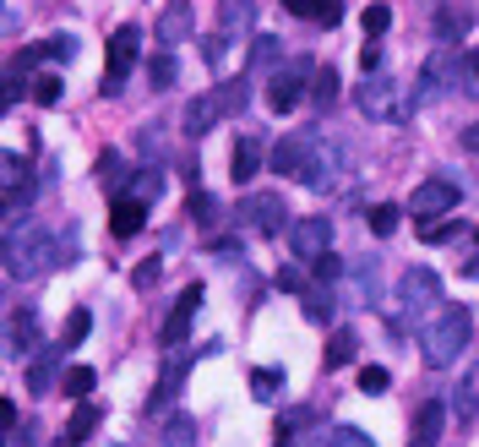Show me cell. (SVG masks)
<instances>
[{"label": "cell", "mask_w": 479, "mask_h": 447, "mask_svg": "<svg viewBox=\"0 0 479 447\" xmlns=\"http://www.w3.org/2000/svg\"><path fill=\"white\" fill-rule=\"evenodd\" d=\"M5 268H11V279H38V273L60 268V235L22 218L11 229V240H5Z\"/></svg>", "instance_id": "cell-1"}, {"label": "cell", "mask_w": 479, "mask_h": 447, "mask_svg": "<svg viewBox=\"0 0 479 447\" xmlns=\"http://www.w3.org/2000/svg\"><path fill=\"white\" fill-rule=\"evenodd\" d=\"M469 339H474V317H469V306H458V311H442V317L425 328L420 350H425V361L442 371V366H453V361L469 350Z\"/></svg>", "instance_id": "cell-2"}, {"label": "cell", "mask_w": 479, "mask_h": 447, "mask_svg": "<svg viewBox=\"0 0 479 447\" xmlns=\"http://www.w3.org/2000/svg\"><path fill=\"white\" fill-rule=\"evenodd\" d=\"M354 104L365 120H409V93L387 71H365V82L354 87Z\"/></svg>", "instance_id": "cell-3"}, {"label": "cell", "mask_w": 479, "mask_h": 447, "mask_svg": "<svg viewBox=\"0 0 479 447\" xmlns=\"http://www.w3.org/2000/svg\"><path fill=\"white\" fill-rule=\"evenodd\" d=\"M311 76H316V66L300 55V60H289L273 82H267V109L273 115H289V109H300V98L311 93Z\"/></svg>", "instance_id": "cell-4"}, {"label": "cell", "mask_w": 479, "mask_h": 447, "mask_svg": "<svg viewBox=\"0 0 479 447\" xmlns=\"http://www.w3.org/2000/svg\"><path fill=\"white\" fill-rule=\"evenodd\" d=\"M136 49H142V27L136 22H120L115 33H109V60H104V93H115L120 87V76L136 66Z\"/></svg>", "instance_id": "cell-5"}, {"label": "cell", "mask_w": 479, "mask_h": 447, "mask_svg": "<svg viewBox=\"0 0 479 447\" xmlns=\"http://www.w3.org/2000/svg\"><path fill=\"white\" fill-rule=\"evenodd\" d=\"M458 93V49H431V60L420 66V98H447Z\"/></svg>", "instance_id": "cell-6"}, {"label": "cell", "mask_w": 479, "mask_h": 447, "mask_svg": "<svg viewBox=\"0 0 479 447\" xmlns=\"http://www.w3.org/2000/svg\"><path fill=\"white\" fill-rule=\"evenodd\" d=\"M458 202H464V186H458V180H425V186H414L409 213H414V218H442V213H453Z\"/></svg>", "instance_id": "cell-7"}, {"label": "cell", "mask_w": 479, "mask_h": 447, "mask_svg": "<svg viewBox=\"0 0 479 447\" xmlns=\"http://www.w3.org/2000/svg\"><path fill=\"white\" fill-rule=\"evenodd\" d=\"M240 224H251V229H262V235H278V229L289 224V208H284L278 191H251V197L240 202Z\"/></svg>", "instance_id": "cell-8"}, {"label": "cell", "mask_w": 479, "mask_h": 447, "mask_svg": "<svg viewBox=\"0 0 479 447\" xmlns=\"http://www.w3.org/2000/svg\"><path fill=\"white\" fill-rule=\"evenodd\" d=\"M398 306H404V311H431V306H442V279H436L431 268H409V273L398 279Z\"/></svg>", "instance_id": "cell-9"}, {"label": "cell", "mask_w": 479, "mask_h": 447, "mask_svg": "<svg viewBox=\"0 0 479 447\" xmlns=\"http://www.w3.org/2000/svg\"><path fill=\"white\" fill-rule=\"evenodd\" d=\"M289 246H294V257L316 262L322 251H333V224H327L322 213H311V218H294V224H289Z\"/></svg>", "instance_id": "cell-10"}, {"label": "cell", "mask_w": 479, "mask_h": 447, "mask_svg": "<svg viewBox=\"0 0 479 447\" xmlns=\"http://www.w3.org/2000/svg\"><path fill=\"white\" fill-rule=\"evenodd\" d=\"M202 300H207V290H202V284H185V290H180V300H175V311H169V322H164V333H158V339H164V350H180V344H185L191 317L202 311Z\"/></svg>", "instance_id": "cell-11"}, {"label": "cell", "mask_w": 479, "mask_h": 447, "mask_svg": "<svg viewBox=\"0 0 479 447\" xmlns=\"http://www.w3.org/2000/svg\"><path fill=\"white\" fill-rule=\"evenodd\" d=\"M311 147H316V131H300V137H284L278 147H273V175H284V180H300L305 175V158H311Z\"/></svg>", "instance_id": "cell-12"}, {"label": "cell", "mask_w": 479, "mask_h": 447, "mask_svg": "<svg viewBox=\"0 0 479 447\" xmlns=\"http://www.w3.org/2000/svg\"><path fill=\"white\" fill-rule=\"evenodd\" d=\"M33 344H38V317L22 306V311H11V317H5L0 350H5V361H27V355H33Z\"/></svg>", "instance_id": "cell-13"}, {"label": "cell", "mask_w": 479, "mask_h": 447, "mask_svg": "<svg viewBox=\"0 0 479 447\" xmlns=\"http://www.w3.org/2000/svg\"><path fill=\"white\" fill-rule=\"evenodd\" d=\"M191 361H196V355H185V350H175V355L164 361V371H158V388H153V404H147V410H169V399H180V388H185V377H191Z\"/></svg>", "instance_id": "cell-14"}, {"label": "cell", "mask_w": 479, "mask_h": 447, "mask_svg": "<svg viewBox=\"0 0 479 447\" xmlns=\"http://www.w3.org/2000/svg\"><path fill=\"white\" fill-rule=\"evenodd\" d=\"M196 33V5L191 0H169L158 11V44H185Z\"/></svg>", "instance_id": "cell-15"}, {"label": "cell", "mask_w": 479, "mask_h": 447, "mask_svg": "<svg viewBox=\"0 0 479 447\" xmlns=\"http://www.w3.org/2000/svg\"><path fill=\"white\" fill-rule=\"evenodd\" d=\"M60 366H65V350H44V355H27V393H33V399L55 393V382H60Z\"/></svg>", "instance_id": "cell-16"}, {"label": "cell", "mask_w": 479, "mask_h": 447, "mask_svg": "<svg viewBox=\"0 0 479 447\" xmlns=\"http://www.w3.org/2000/svg\"><path fill=\"white\" fill-rule=\"evenodd\" d=\"M338 175H344V153H338V147H333V153L311 147V158H305V175H300V180H305L311 191H333V186H338Z\"/></svg>", "instance_id": "cell-17"}, {"label": "cell", "mask_w": 479, "mask_h": 447, "mask_svg": "<svg viewBox=\"0 0 479 447\" xmlns=\"http://www.w3.org/2000/svg\"><path fill=\"white\" fill-rule=\"evenodd\" d=\"M447 415H453V410H447L442 399H425V404H420V415H414V437H409V447H436V442H442Z\"/></svg>", "instance_id": "cell-18"}, {"label": "cell", "mask_w": 479, "mask_h": 447, "mask_svg": "<svg viewBox=\"0 0 479 447\" xmlns=\"http://www.w3.org/2000/svg\"><path fill=\"white\" fill-rule=\"evenodd\" d=\"M224 115H229L224 98H218V93H202V98H191V109H185V131H191V137H207Z\"/></svg>", "instance_id": "cell-19"}, {"label": "cell", "mask_w": 479, "mask_h": 447, "mask_svg": "<svg viewBox=\"0 0 479 447\" xmlns=\"http://www.w3.org/2000/svg\"><path fill=\"white\" fill-rule=\"evenodd\" d=\"M142 224H147V202H136V197H115V208H109V229H115L120 240H131Z\"/></svg>", "instance_id": "cell-20"}, {"label": "cell", "mask_w": 479, "mask_h": 447, "mask_svg": "<svg viewBox=\"0 0 479 447\" xmlns=\"http://www.w3.org/2000/svg\"><path fill=\"white\" fill-rule=\"evenodd\" d=\"M98 421H104V410H98L93 399H76V415H71V426H65V437H60V447L87 442V437L98 432Z\"/></svg>", "instance_id": "cell-21"}, {"label": "cell", "mask_w": 479, "mask_h": 447, "mask_svg": "<svg viewBox=\"0 0 479 447\" xmlns=\"http://www.w3.org/2000/svg\"><path fill=\"white\" fill-rule=\"evenodd\" d=\"M262 169V137H240L235 142V158H229V175L235 180H251Z\"/></svg>", "instance_id": "cell-22"}, {"label": "cell", "mask_w": 479, "mask_h": 447, "mask_svg": "<svg viewBox=\"0 0 479 447\" xmlns=\"http://www.w3.org/2000/svg\"><path fill=\"white\" fill-rule=\"evenodd\" d=\"M354 355H360V333H354V328H338V333L327 339V371L354 366Z\"/></svg>", "instance_id": "cell-23"}, {"label": "cell", "mask_w": 479, "mask_h": 447, "mask_svg": "<svg viewBox=\"0 0 479 447\" xmlns=\"http://www.w3.org/2000/svg\"><path fill=\"white\" fill-rule=\"evenodd\" d=\"M256 22V0H218V33H240V27H251Z\"/></svg>", "instance_id": "cell-24"}, {"label": "cell", "mask_w": 479, "mask_h": 447, "mask_svg": "<svg viewBox=\"0 0 479 447\" xmlns=\"http://www.w3.org/2000/svg\"><path fill=\"white\" fill-rule=\"evenodd\" d=\"M294 16H311V22H322V27H338L344 22V0H284Z\"/></svg>", "instance_id": "cell-25"}, {"label": "cell", "mask_w": 479, "mask_h": 447, "mask_svg": "<svg viewBox=\"0 0 479 447\" xmlns=\"http://www.w3.org/2000/svg\"><path fill=\"white\" fill-rule=\"evenodd\" d=\"M447 410L458 415V426H469V421H474V410H479V366L464 377V388L453 393V404H447Z\"/></svg>", "instance_id": "cell-26"}, {"label": "cell", "mask_w": 479, "mask_h": 447, "mask_svg": "<svg viewBox=\"0 0 479 447\" xmlns=\"http://www.w3.org/2000/svg\"><path fill=\"white\" fill-rule=\"evenodd\" d=\"M469 27H474V11H464V5H442L436 11V33L442 38H464Z\"/></svg>", "instance_id": "cell-27"}, {"label": "cell", "mask_w": 479, "mask_h": 447, "mask_svg": "<svg viewBox=\"0 0 479 447\" xmlns=\"http://www.w3.org/2000/svg\"><path fill=\"white\" fill-rule=\"evenodd\" d=\"M338 93H344L338 71H333V66H316V76H311V98H316L322 109H333V104H338Z\"/></svg>", "instance_id": "cell-28"}, {"label": "cell", "mask_w": 479, "mask_h": 447, "mask_svg": "<svg viewBox=\"0 0 479 447\" xmlns=\"http://www.w3.org/2000/svg\"><path fill=\"white\" fill-rule=\"evenodd\" d=\"M158 442L164 447H196V415H169Z\"/></svg>", "instance_id": "cell-29"}, {"label": "cell", "mask_w": 479, "mask_h": 447, "mask_svg": "<svg viewBox=\"0 0 479 447\" xmlns=\"http://www.w3.org/2000/svg\"><path fill=\"white\" fill-rule=\"evenodd\" d=\"M60 388H65V399H87V393L98 388V371H93V366H71V371L60 377Z\"/></svg>", "instance_id": "cell-30"}, {"label": "cell", "mask_w": 479, "mask_h": 447, "mask_svg": "<svg viewBox=\"0 0 479 447\" xmlns=\"http://www.w3.org/2000/svg\"><path fill=\"white\" fill-rule=\"evenodd\" d=\"M311 426H322V415H316L311 404H300V410H284V415H278V437H294V432H311Z\"/></svg>", "instance_id": "cell-31"}, {"label": "cell", "mask_w": 479, "mask_h": 447, "mask_svg": "<svg viewBox=\"0 0 479 447\" xmlns=\"http://www.w3.org/2000/svg\"><path fill=\"white\" fill-rule=\"evenodd\" d=\"M251 393H256L262 404H273V399L284 393V371H273V366H262V371H251Z\"/></svg>", "instance_id": "cell-32"}, {"label": "cell", "mask_w": 479, "mask_h": 447, "mask_svg": "<svg viewBox=\"0 0 479 447\" xmlns=\"http://www.w3.org/2000/svg\"><path fill=\"white\" fill-rule=\"evenodd\" d=\"M27 186V158L22 153H0V191H16Z\"/></svg>", "instance_id": "cell-33"}, {"label": "cell", "mask_w": 479, "mask_h": 447, "mask_svg": "<svg viewBox=\"0 0 479 447\" xmlns=\"http://www.w3.org/2000/svg\"><path fill=\"white\" fill-rule=\"evenodd\" d=\"M60 93H65V82H60L55 71H44V76H33V104H44V109H55V104H60Z\"/></svg>", "instance_id": "cell-34"}, {"label": "cell", "mask_w": 479, "mask_h": 447, "mask_svg": "<svg viewBox=\"0 0 479 447\" xmlns=\"http://www.w3.org/2000/svg\"><path fill=\"white\" fill-rule=\"evenodd\" d=\"M98 186H104V191H120V186H125V158H120V153H104V158H98Z\"/></svg>", "instance_id": "cell-35"}, {"label": "cell", "mask_w": 479, "mask_h": 447, "mask_svg": "<svg viewBox=\"0 0 479 447\" xmlns=\"http://www.w3.org/2000/svg\"><path fill=\"white\" fill-rule=\"evenodd\" d=\"M87 333H93V317H87V311H71V317H65V328H60V350H76Z\"/></svg>", "instance_id": "cell-36"}, {"label": "cell", "mask_w": 479, "mask_h": 447, "mask_svg": "<svg viewBox=\"0 0 479 447\" xmlns=\"http://www.w3.org/2000/svg\"><path fill=\"white\" fill-rule=\"evenodd\" d=\"M278 55H284V44H278L273 33H262V38L251 44V66H256V71H267V66H278Z\"/></svg>", "instance_id": "cell-37"}, {"label": "cell", "mask_w": 479, "mask_h": 447, "mask_svg": "<svg viewBox=\"0 0 479 447\" xmlns=\"http://www.w3.org/2000/svg\"><path fill=\"white\" fill-rule=\"evenodd\" d=\"M175 76H180L175 55H169V49H158V55H153V66H147V82H153V87H169Z\"/></svg>", "instance_id": "cell-38"}, {"label": "cell", "mask_w": 479, "mask_h": 447, "mask_svg": "<svg viewBox=\"0 0 479 447\" xmlns=\"http://www.w3.org/2000/svg\"><path fill=\"white\" fill-rule=\"evenodd\" d=\"M131 180H136V186H131L136 202H158V197H164V175H158V169H142V175H131Z\"/></svg>", "instance_id": "cell-39"}, {"label": "cell", "mask_w": 479, "mask_h": 447, "mask_svg": "<svg viewBox=\"0 0 479 447\" xmlns=\"http://www.w3.org/2000/svg\"><path fill=\"white\" fill-rule=\"evenodd\" d=\"M398 224H404V208H393V202H376V208H371V229H376V235H393Z\"/></svg>", "instance_id": "cell-40"}, {"label": "cell", "mask_w": 479, "mask_h": 447, "mask_svg": "<svg viewBox=\"0 0 479 447\" xmlns=\"http://www.w3.org/2000/svg\"><path fill=\"white\" fill-rule=\"evenodd\" d=\"M453 235H458V218H447V213L420 224V240H431V246H442V240H453Z\"/></svg>", "instance_id": "cell-41"}, {"label": "cell", "mask_w": 479, "mask_h": 447, "mask_svg": "<svg viewBox=\"0 0 479 447\" xmlns=\"http://www.w3.org/2000/svg\"><path fill=\"white\" fill-rule=\"evenodd\" d=\"M360 27H365V38H382V33L393 27V11H387V5H365V16H360Z\"/></svg>", "instance_id": "cell-42"}, {"label": "cell", "mask_w": 479, "mask_h": 447, "mask_svg": "<svg viewBox=\"0 0 479 447\" xmlns=\"http://www.w3.org/2000/svg\"><path fill=\"white\" fill-rule=\"evenodd\" d=\"M71 55H76V33H55V38H44V60H65V66H71Z\"/></svg>", "instance_id": "cell-43"}, {"label": "cell", "mask_w": 479, "mask_h": 447, "mask_svg": "<svg viewBox=\"0 0 479 447\" xmlns=\"http://www.w3.org/2000/svg\"><path fill=\"white\" fill-rule=\"evenodd\" d=\"M158 279H164V262H158V257H147V262H136V273H131V290H142V295H147Z\"/></svg>", "instance_id": "cell-44"}, {"label": "cell", "mask_w": 479, "mask_h": 447, "mask_svg": "<svg viewBox=\"0 0 479 447\" xmlns=\"http://www.w3.org/2000/svg\"><path fill=\"white\" fill-rule=\"evenodd\" d=\"M305 317L311 322H327L333 317V290H305Z\"/></svg>", "instance_id": "cell-45"}, {"label": "cell", "mask_w": 479, "mask_h": 447, "mask_svg": "<svg viewBox=\"0 0 479 447\" xmlns=\"http://www.w3.org/2000/svg\"><path fill=\"white\" fill-rule=\"evenodd\" d=\"M22 76H27V71H16V66H5V71H0V115L16 104V87H22Z\"/></svg>", "instance_id": "cell-46"}, {"label": "cell", "mask_w": 479, "mask_h": 447, "mask_svg": "<svg viewBox=\"0 0 479 447\" xmlns=\"http://www.w3.org/2000/svg\"><path fill=\"white\" fill-rule=\"evenodd\" d=\"M224 44H229V33H207V38H202V60H207V66H224V55H229Z\"/></svg>", "instance_id": "cell-47"}, {"label": "cell", "mask_w": 479, "mask_h": 447, "mask_svg": "<svg viewBox=\"0 0 479 447\" xmlns=\"http://www.w3.org/2000/svg\"><path fill=\"white\" fill-rule=\"evenodd\" d=\"M218 98H224V109H229V115H240L251 93H245V82H224V87H218Z\"/></svg>", "instance_id": "cell-48"}, {"label": "cell", "mask_w": 479, "mask_h": 447, "mask_svg": "<svg viewBox=\"0 0 479 447\" xmlns=\"http://www.w3.org/2000/svg\"><path fill=\"white\" fill-rule=\"evenodd\" d=\"M33 208V186H16V191H5V202H0V213L11 218V213H27Z\"/></svg>", "instance_id": "cell-49"}, {"label": "cell", "mask_w": 479, "mask_h": 447, "mask_svg": "<svg viewBox=\"0 0 479 447\" xmlns=\"http://www.w3.org/2000/svg\"><path fill=\"white\" fill-rule=\"evenodd\" d=\"M185 213H191V218H218V202H213L207 191H191V202H185Z\"/></svg>", "instance_id": "cell-50"}, {"label": "cell", "mask_w": 479, "mask_h": 447, "mask_svg": "<svg viewBox=\"0 0 479 447\" xmlns=\"http://www.w3.org/2000/svg\"><path fill=\"white\" fill-rule=\"evenodd\" d=\"M311 268H316V279H322V284H333V279H344V262H338L333 251H322V257H316Z\"/></svg>", "instance_id": "cell-51"}, {"label": "cell", "mask_w": 479, "mask_h": 447, "mask_svg": "<svg viewBox=\"0 0 479 447\" xmlns=\"http://www.w3.org/2000/svg\"><path fill=\"white\" fill-rule=\"evenodd\" d=\"M360 388H365V393H387V388H393V377H387L382 366H365V371H360Z\"/></svg>", "instance_id": "cell-52"}, {"label": "cell", "mask_w": 479, "mask_h": 447, "mask_svg": "<svg viewBox=\"0 0 479 447\" xmlns=\"http://www.w3.org/2000/svg\"><path fill=\"white\" fill-rule=\"evenodd\" d=\"M333 447H376V442H371L360 426H338V432H333Z\"/></svg>", "instance_id": "cell-53"}, {"label": "cell", "mask_w": 479, "mask_h": 447, "mask_svg": "<svg viewBox=\"0 0 479 447\" xmlns=\"http://www.w3.org/2000/svg\"><path fill=\"white\" fill-rule=\"evenodd\" d=\"M360 66H365V71H382V49H376V38H365V49H360Z\"/></svg>", "instance_id": "cell-54"}, {"label": "cell", "mask_w": 479, "mask_h": 447, "mask_svg": "<svg viewBox=\"0 0 479 447\" xmlns=\"http://www.w3.org/2000/svg\"><path fill=\"white\" fill-rule=\"evenodd\" d=\"M278 290H305V273L300 268H278Z\"/></svg>", "instance_id": "cell-55"}, {"label": "cell", "mask_w": 479, "mask_h": 447, "mask_svg": "<svg viewBox=\"0 0 479 447\" xmlns=\"http://www.w3.org/2000/svg\"><path fill=\"white\" fill-rule=\"evenodd\" d=\"M16 421H22V415H16V404H11V399H0V432H11Z\"/></svg>", "instance_id": "cell-56"}, {"label": "cell", "mask_w": 479, "mask_h": 447, "mask_svg": "<svg viewBox=\"0 0 479 447\" xmlns=\"http://www.w3.org/2000/svg\"><path fill=\"white\" fill-rule=\"evenodd\" d=\"M11 447H38V426H22V432L11 437Z\"/></svg>", "instance_id": "cell-57"}, {"label": "cell", "mask_w": 479, "mask_h": 447, "mask_svg": "<svg viewBox=\"0 0 479 447\" xmlns=\"http://www.w3.org/2000/svg\"><path fill=\"white\" fill-rule=\"evenodd\" d=\"M464 147H469V153H479V120L469 126V131H464Z\"/></svg>", "instance_id": "cell-58"}, {"label": "cell", "mask_w": 479, "mask_h": 447, "mask_svg": "<svg viewBox=\"0 0 479 447\" xmlns=\"http://www.w3.org/2000/svg\"><path fill=\"white\" fill-rule=\"evenodd\" d=\"M464 279H479V257H469V262H464Z\"/></svg>", "instance_id": "cell-59"}, {"label": "cell", "mask_w": 479, "mask_h": 447, "mask_svg": "<svg viewBox=\"0 0 479 447\" xmlns=\"http://www.w3.org/2000/svg\"><path fill=\"white\" fill-rule=\"evenodd\" d=\"M469 76L479 82V49H469Z\"/></svg>", "instance_id": "cell-60"}, {"label": "cell", "mask_w": 479, "mask_h": 447, "mask_svg": "<svg viewBox=\"0 0 479 447\" xmlns=\"http://www.w3.org/2000/svg\"><path fill=\"white\" fill-rule=\"evenodd\" d=\"M278 447H294V442H289V437H278Z\"/></svg>", "instance_id": "cell-61"}, {"label": "cell", "mask_w": 479, "mask_h": 447, "mask_svg": "<svg viewBox=\"0 0 479 447\" xmlns=\"http://www.w3.org/2000/svg\"><path fill=\"white\" fill-rule=\"evenodd\" d=\"M0 300H5V284H0Z\"/></svg>", "instance_id": "cell-62"}, {"label": "cell", "mask_w": 479, "mask_h": 447, "mask_svg": "<svg viewBox=\"0 0 479 447\" xmlns=\"http://www.w3.org/2000/svg\"><path fill=\"white\" fill-rule=\"evenodd\" d=\"M0 442H5V437H0Z\"/></svg>", "instance_id": "cell-63"}]
</instances>
